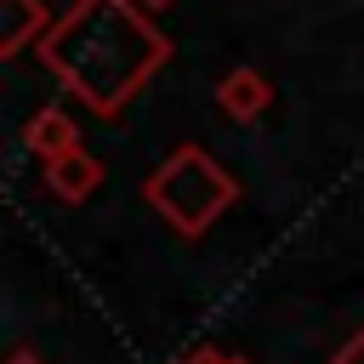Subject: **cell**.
I'll return each instance as SVG.
<instances>
[{
  "instance_id": "obj_5",
  "label": "cell",
  "mask_w": 364,
  "mask_h": 364,
  "mask_svg": "<svg viewBox=\"0 0 364 364\" xmlns=\"http://www.w3.org/2000/svg\"><path fill=\"white\" fill-rule=\"evenodd\" d=\"M23 142H28V154H34L40 165H51V159H63V154L80 148V125H74L63 108H40V114L28 119V131H23Z\"/></svg>"
},
{
  "instance_id": "obj_2",
  "label": "cell",
  "mask_w": 364,
  "mask_h": 364,
  "mask_svg": "<svg viewBox=\"0 0 364 364\" xmlns=\"http://www.w3.org/2000/svg\"><path fill=\"white\" fill-rule=\"evenodd\" d=\"M233 199H239V182H233L205 148H193V142H182L176 154H165V159L154 165V176H148V205H154L176 233H188V239H199Z\"/></svg>"
},
{
  "instance_id": "obj_7",
  "label": "cell",
  "mask_w": 364,
  "mask_h": 364,
  "mask_svg": "<svg viewBox=\"0 0 364 364\" xmlns=\"http://www.w3.org/2000/svg\"><path fill=\"white\" fill-rule=\"evenodd\" d=\"M330 364H364V330H353L341 347H336V358Z\"/></svg>"
},
{
  "instance_id": "obj_1",
  "label": "cell",
  "mask_w": 364,
  "mask_h": 364,
  "mask_svg": "<svg viewBox=\"0 0 364 364\" xmlns=\"http://www.w3.org/2000/svg\"><path fill=\"white\" fill-rule=\"evenodd\" d=\"M34 51L63 80V91H74L91 114L114 119L165 68L171 40L136 0H74Z\"/></svg>"
},
{
  "instance_id": "obj_10",
  "label": "cell",
  "mask_w": 364,
  "mask_h": 364,
  "mask_svg": "<svg viewBox=\"0 0 364 364\" xmlns=\"http://www.w3.org/2000/svg\"><path fill=\"white\" fill-rule=\"evenodd\" d=\"M136 6H171V0H136Z\"/></svg>"
},
{
  "instance_id": "obj_8",
  "label": "cell",
  "mask_w": 364,
  "mask_h": 364,
  "mask_svg": "<svg viewBox=\"0 0 364 364\" xmlns=\"http://www.w3.org/2000/svg\"><path fill=\"white\" fill-rule=\"evenodd\" d=\"M176 364H250V358H233V353H216V347H193V353L176 358Z\"/></svg>"
},
{
  "instance_id": "obj_4",
  "label": "cell",
  "mask_w": 364,
  "mask_h": 364,
  "mask_svg": "<svg viewBox=\"0 0 364 364\" xmlns=\"http://www.w3.org/2000/svg\"><path fill=\"white\" fill-rule=\"evenodd\" d=\"M51 28L46 0H0V57H17L28 46H40Z\"/></svg>"
},
{
  "instance_id": "obj_6",
  "label": "cell",
  "mask_w": 364,
  "mask_h": 364,
  "mask_svg": "<svg viewBox=\"0 0 364 364\" xmlns=\"http://www.w3.org/2000/svg\"><path fill=\"white\" fill-rule=\"evenodd\" d=\"M46 182H51V193H57V199L80 205V199H91V193L102 188V159H91L85 148H74V154H63V159H51V165H46Z\"/></svg>"
},
{
  "instance_id": "obj_3",
  "label": "cell",
  "mask_w": 364,
  "mask_h": 364,
  "mask_svg": "<svg viewBox=\"0 0 364 364\" xmlns=\"http://www.w3.org/2000/svg\"><path fill=\"white\" fill-rule=\"evenodd\" d=\"M216 108H222L228 119H262V114L273 108V85H267L256 68H228V74L216 80Z\"/></svg>"
},
{
  "instance_id": "obj_9",
  "label": "cell",
  "mask_w": 364,
  "mask_h": 364,
  "mask_svg": "<svg viewBox=\"0 0 364 364\" xmlns=\"http://www.w3.org/2000/svg\"><path fill=\"white\" fill-rule=\"evenodd\" d=\"M6 364H46V358H40V353H28V347H17V353H11Z\"/></svg>"
}]
</instances>
